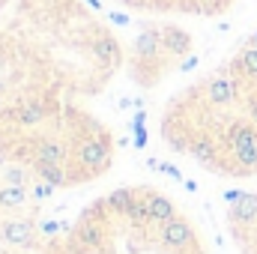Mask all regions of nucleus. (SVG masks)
I'll return each instance as SVG.
<instances>
[{"mask_svg": "<svg viewBox=\"0 0 257 254\" xmlns=\"http://www.w3.org/2000/svg\"><path fill=\"white\" fill-rule=\"evenodd\" d=\"M111 3L153 18H221L236 6V0H111Z\"/></svg>", "mask_w": 257, "mask_h": 254, "instance_id": "obj_7", "label": "nucleus"}, {"mask_svg": "<svg viewBox=\"0 0 257 254\" xmlns=\"http://www.w3.org/2000/svg\"><path fill=\"white\" fill-rule=\"evenodd\" d=\"M159 138L212 177H257V27L212 69L180 87L159 114Z\"/></svg>", "mask_w": 257, "mask_h": 254, "instance_id": "obj_2", "label": "nucleus"}, {"mask_svg": "<svg viewBox=\"0 0 257 254\" xmlns=\"http://www.w3.org/2000/svg\"><path fill=\"white\" fill-rule=\"evenodd\" d=\"M54 191L0 159V254H66L63 227L42 218Z\"/></svg>", "mask_w": 257, "mask_h": 254, "instance_id": "obj_5", "label": "nucleus"}, {"mask_svg": "<svg viewBox=\"0 0 257 254\" xmlns=\"http://www.w3.org/2000/svg\"><path fill=\"white\" fill-rule=\"evenodd\" d=\"M194 36L174 21H150L126 45V75L141 90H153L168 81L189 60Z\"/></svg>", "mask_w": 257, "mask_h": 254, "instance_id": "obj_6", "label": "nucleus"}, {"mask_svg": "<svg viewBox=\"0 0 257 254\" xmlns=\"http://www.w3.org/2000/svg\"><path fill=\"white\" fill-rule=\"evenodd\" d=\"M0 159L45 189L75 191L108 177L117 138L87 102L0 99Z\"/></svg>", "mask_w": 257, "mask_h": 254, "instance_id": "obj_3", "label": "nucleus"}, {"mask_svg": "<svg viewBox=\"0 0 257 254\" xmlns=\"http://www.w3.org/2000/svg\"><path fill=\"white\" fill-rule=\"evenodd\" d=\"M66 254H212L183 203L159 186L128 183L87 200L63 227Z\"/></svg>", "mask_w": 257, "mask_h": 254, "instance_id": "obj_4", "label": "nucleus"}, {"mask_svg": "<svg viewBox=\"0 0 257 254\" xmlns=\"http://www.w3.org/2000/svg\"><path fill=\"white\" fill-rule=\"evenodd\" d=\"M126 72V42L87 0H0V99L90 102Z\"/></svg>", "mask_w": 257, "mask_h": 254, "instance_id": "obj_1", "label": "nucleus"}]
</instances>
